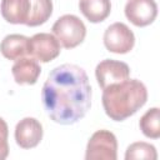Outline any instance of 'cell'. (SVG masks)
<instances>
[{
    "instance_id": "1",
    "label": "cell",
    "mask_w": 160,
    "mask_h": 160,
    "mask_svg": "<svg viewBox=\"0 0 160 160\" xmlns=\"http://www.w3.org/2000/svg\"><path fill=\"white\" fill-rule=\"evenodd\" d=\"M49 118L61 125L81 120L91 106V86L85 70L74 64H62L49 72L41 91Z\"/></svg>"
},
{
    "instance_id": "2",
    "label": "cell",
    "mask_w": 160,
    "mask_h": 160,
    "mask_svg": "<svg viewBox=\"0 0 160 160\" xmlns=\"http://www.w3.org/2000/svg\"><path fill=\"white\" fill-rule=\"evenodd\" d=\"M102 106L105 114L114 121H122L134 115L148 100L146 86L138 79L109 85L102 89Z\"/></svg>"
},
{
    "instance_id": "3",
    "label": "cell",
    "mask_w": 160,
    "mask_h": 160,
    "mask_svg": "<svg viewBox=\"0 0 160 160\" xmlns=\"http://www.w3.org/2000/svg\"><path fill=\"white\" fill-rule=\"evenodd\" d=\"M52 32L65 49H74L80 45L86 36L85 24L76 16L66 14L60 16L52 25Z\"/></svg>"
},
{
    "instance_id": "4",
    "label": "cell",
    "mask_w": 160,
    "mask_h": 160,
    "mask_svg": "<svg viewBox=\"0 0 160 160\" xmlns=\"http://www.w3.org/2000/svg\"><path fill=\"white\" fill-rule=\"evenodd\" d=\"M118 158V140L109 130L95 131L86 145V160H116Z\"/></svg>"
},
{
    "instance_id": "5",
    "label": "cell",
    "mask_w": 160,
    "mask_h": 160,
    "mask_svg": "<svg viewBox=\"0 0 160 160\" xmlns=\"http://www.w3.org/2000/svg\"><path fill=\"white\" fill-rule=\"evenodd\" d=\"M105 48L115 54H126L135 45V35L124 22H114L104 32Z\"/></svg>"
},
{
    "instance_id": "6",
    "label": "cell",
    "mask_w": 160,
    "mask_h": 160,
    "mask_svg": "<svg viewBox=\"0 0 160 160\" xmlns=\"http://www.w3.org/2000/svg\"><path fill=\"white\" fill-rule=\"evenodd\" d=\"M95 76L100 88L105 89L109 85L128 80L130 76V68L124 61L105 59L96 65Z\"/></svg>"
},
{
    "instance_id": "7",
    "label": "cell",
    "mask_w": 160,
    "mask_h": 160,
    "mask_svg": "<svg viewBox=\"0 0 160 160\" xmlns=\"http://www.w3.org/2000/svg\"><path fill=\"white\" fill-rule=\"evenodd\" d=\"M60 54V42L55 35L39 32L29 39V55L41 62H49Z\"/></svg>"
},
{
    "instance_id": "8",
    "label": "cell",
    "mask_w": 160,
    "mask_h": 160,
    "mask_svg": "<svg viewBox=\"0 0 160 160\" xmlns=\"http://www.w3.org/2000/svg\"><path fill=\"white\" fill-rule=\"evenodd\" d=\"M125 16L135 26L144 28L154 22L158 16V4L155 0H128Z\"/></svg>"
},
{
    "instance_id": "9",
    "label": "cell",
    "mask_w": 160,
    "mask_h": 160,
    "mask_svg": "<svg viewBox=\"0 0 160 160\" xmlns=\"http://www.w3.org/2000/svg\"><path fill=\"white\" fill-rule=\"evenodd\" d=\"M42 125L35 118H24L15 126V140L22 149L38 146L42 139Z\"/></svg>"
},
{
    "instance_id": "10",
    "label": "cell",
    "mask_w": 160,
    "mask_h": 160,
    "mask_svg": "<svg viewBox=\"0 0 160 160\" xmlns=\"http://www.w3.org/2000/svg\"><path fill=\"white\" fill-rule=\"evenodd\" d=\"M11 72L16 84L34 85L41 74V68L36 59L24 56L15 60V64L11 68Z\"/></svg>"
},
{
    "instance_id": "11",
    "label": "cell",
    "mask_w": 160,
    "mask_h": 160,
    "mask_svg": "<svg viewBox=\"0 0 160 160\" xmlns=\"http://www.w3.org/2000/svg\"><path fill=\"white\" fill-rule=\"evenodd\" d=\"M29 39L20 34L6 35L0 42V51L9 60H18L29 55Z\"/></svg>"
},
{
    "instance_id": "12",
    "label": "cell",
    "mask_w": 160,
    "mask_h": 160,
    "mask_svg": "<svg viewBox=\"0 0 160 160\" xmlns=\"http://www.w3.org/2000/svg\"><path fill=\"white\" fill-rule=\"evenodd\" d=\"M0 11L10 24H26L30 11V0H1Z\"/></svg>"
},
{
    "instance_id": "13",
    "label": "cell",
    "mask_w": 160,
    "mask_h": 160,
    "mask_svg": "<svg viewBox=\"0 0 160 160\" xmlns=\"http://www.w3.org/2000/svg\"><path fill=\"white\" fill-rule=\"evenodd\" d=\"M79 9L90 22L104 21L111 11L110 0H80Z\"/></svg>"
},
{
    "instance_id": "14",
    "label": "cell",
    "mask_w": 160,
    "mask_h": 160,
    "mask_svg": "<svg viewBox=\"0 0 160 160\" xmlns=\"http://www.w3.org/2000/svg\"><path fill=\"white\" fill-rule=\"evenodd\" d=\"M52 14V1L51 0H30V11L26 20L28 26H39L49 20Z\"/></svg>"
},
{
    "instance_id": "15",
    "label": "cell",
    "mask_w": 160,
    "mask_h": 160,
    "mask_svg": "<svg viewBox=\"0 0 160 160\" xmlns=\"http://www.w3.org/2000/svg\"><path fill=\"white\" fill-rule=\"evenodd\" d=\"M160 116H159V108L149 109L139 121L140 130L146 138L150 139H159L160 138Z\"/></svg>"
},
{
    "instance_id": "16",
    "label": "cell",
    "mask_w": 160,
    "mask_h": 160,
    "mask_svg": "<svg viewBox=\"0 0 160 160\" xmlns=\"http://www.w3.org/2000/svg\"><path fill=\"white\" fill-rule=\"evenodd\" d=\"M125 159L126 160H132V159L156 160L158 152L154 145L149 142H144V141H138L128 146L126 152H125Z\"/></svg>"
},
{
    "instance_id": "17",
    "label": "cell",
    "mask_w": 160,
    "mask_h": 160,
    "mask_svg": "<svg viewBox=\"0 0 160 160\" xmlns=\"http://www.w3.org/2000/svg\"><path fill=\"white\" fill-rule=\"evenodd\" d=\"M8 135H9L8 124L2 118H0V160L6 159V156L9 154Z\"/></svg>"
}]
</instances>
